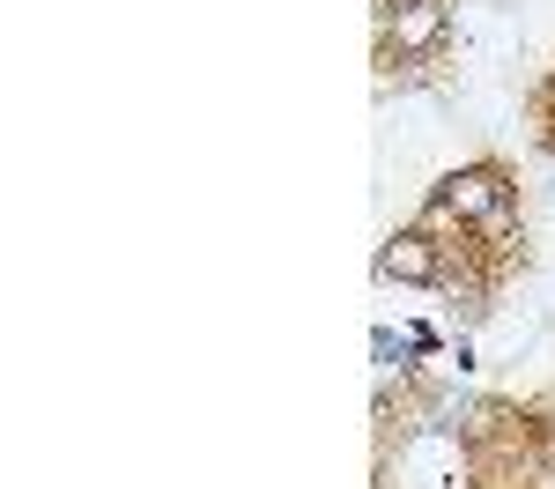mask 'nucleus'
Instances as JSON below:
<instances>
[{
    "label": "nucleus",
    "instance_id": "f03ea898",
    "mask_svg": "<svg viewBox=\"0 0 555 489\" xmlns=\"http://www.w3.org/2000/svg\"><path fill=\"white\" fill-rule=\"evenodd\" d=\"M444 38V8L437 0H408V8H392V44L400 52H423V44Z\"/></svg>",
    "mask_w": 555,
    "mask_h": 489
},
{
    "label": "nucleus",
    "instance_id": "7ed1b4c3",
    "mask_svg": "<svg viewBox=\"0 0 555 489\" xmlns=\"http://www.w3.org/2000/svg\"><path fill=\"white\" fill-rule=\"evenodd\" d=\"M378 267L392 274V282H437V253H429V237H415V230L392 237V245L378 253Z\"/></svg>",
    "mask_w": 555,
    "mask_h": 489
},
{
    "label": "nucleus",
    "instance_id": "f257e3e1",
    "mask_svg": "<svg viewBox=\"0 0 555 489\" xmlns=\"http://www.w3.org/2000/svg\"><path fill=\"white\" fill-rule=\"evenodd\" d=\"M444 208H452L460 222H489V230H504V178L489 171V164L444 178Z\"/></svg>",
    "mask_w": 555,
    "mask_h": 489
}]
</instances>
